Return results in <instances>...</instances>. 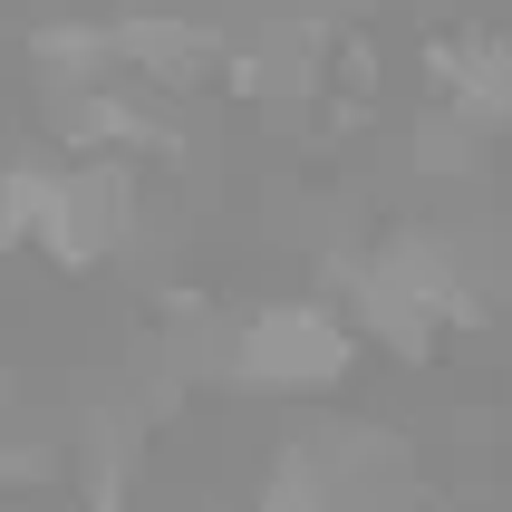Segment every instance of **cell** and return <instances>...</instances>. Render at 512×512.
<instances>
[{
  "mask_svg": "<svg viewBox=\"0 0 512 512\" xmlns=\"http://www.w3.org/2000/svg\"><path fill=\"white\" fill-rule=\"evenodd\" d=\"M348 368H358L348 300H261L232 319L223 358H213V377L242 397H329Z\"/></svg>",
  "mask_w": 512,
  "mask_h": 512,
  "instance_id": "obj_1",
  "label": "cell"
},
{
  "mask_svg": "<svg viewBox=\"0 0 512 512\" xmlns=\"http://www.w3.org/2000/svg\"><path fill=\"white\" fill-rule=\"evenodd\" d=\"M136 242V155H68L49 194V223H39V252L58 271H97Z\"/></svg>",
  "mask_w": 512,
  "mask_h": 512,
  "instance_id": "obj_2",
  "label": "cell"
},
{
  "mask_svg": "<svg viewBox=\"0 0 512 512\" xmlns=\"http://www.w3.org/2000/svg\"><path fill=\"white\" fill-rule=\"evenodd\" d=\"M426 87H435V107H455L464 126L512 136V39L503 29H445V39H426Z\"/></svg>",
  "mask_w": 512,
  "mask_h": 512,
  "instance_id": "obj_3",
  "label": "cell"
},
{
  "mask_svg": "<svg viewBox=\"0 0 512 512\" xmlns=\"http://www.w3.org/2000/svg\"><path fill=\"white\" fill-rule=\"evenodd\" d=\"M116 58H126V78L155 87V97H194V87L223 68V39H213L194 10H116Z\"/></svg>",
  "mask_w": 512,
  "mask_h": 512,
  "instance_id": "obj_4",
  "label": "cell"
},
{
  "mask_svg": "<svg viewBox=\"0 0 512 512\" xmlns=\"http://www.w3.org/2000/svg\"><path fill=\"white\" fill-rule=\"evenodd\" d=\"M252 512H348V474H339V455H329V435L281 445V455L261 464Z\"/></svg>",
  "mask_w": 512,
  "mask_h": 512,
  "instance_id": "obj_5",
  "label": "cell"
},
{
  "mask_svg": "<svg viewBox=\"0 0 512 512\" xmlns=\"http://www.w3.org/2000/svg\"><path fill=\"white\" fill-rule=\"evenodd\" d=\"M416 174H435V184H464V174H484V126H464L455 107H435V116H416Z\"/></svg>",
  "mask_w": 512,
  "mask_h": 512,
  "instance_id": "obj_6",
  "label": "cell"
},
{
  "mask_svg": "<svg viewBox=\"0 0 512 512\" xmlns=\"http://www.w3.org/2000/svg\"><path fill=\"white\" fill-rule=\"evenodd\" d=\"M348 512H406V493H397V503H348Z\"/></svg>",
  "mask_w": 512,
  "mask_h": 512,
  "instance_id": "obj_7",
  "label": "cell"
},
{
  "mask_svg": "<svg viewBox=\"0 0 512 512\" xmlns=\"http://www.w3.org/2000/svg\"><path fill=\"white\" fill-rule=\"evenodd\" d=\"M0 512H10V503H0Z\"/></svg>",
  "mask_w": 512,
  "mask_h": 512,
  "instance_id": "obj_8",
  "label": "cell"
}]
</instances>
